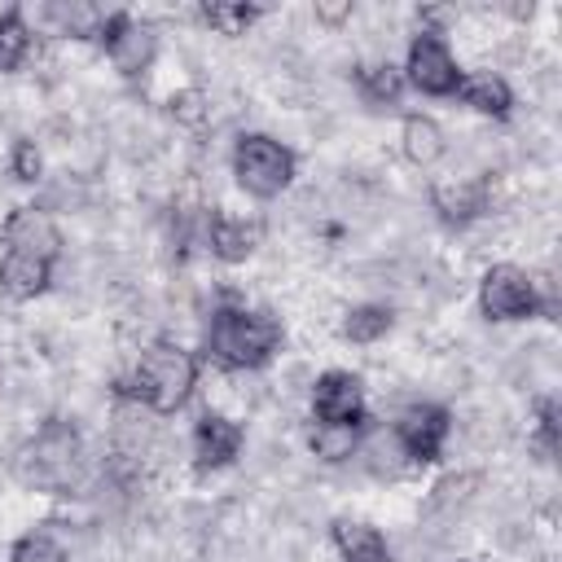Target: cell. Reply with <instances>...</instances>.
Wrapping results in <instances>:
<instances>
[{
  "instance_id": "cell-21",
  "label": "cell",
  "mask_w": 562,
  "mask_h": 562,
  "mask_svg": "<svg viewBox=\"0 0 562 562\" xmlns=\"http://www.w3.org/2000/svg\"><path fill=\"white\" fill-rule=\"evenodd\" d=\"M364 457H369V465H373L378 474H400L408 452H404V443H400L395 435H378V439H369Z\"/></svg>"
},
{
  "instance_id": "cell-24",
  "label": "cell",
  "mask_w": 562,
  "mask_h": 562,
  "mask_svg": "<svg viewBox=\"0 0 562 562\" xmlns=\"http://www.w3.org/2000/svg\"><path fill=\"white\" fill-rule=\"evenodd\" d=\"M250 18H255V9H250V4H206V22H211L215 31H224V35L246 31V26H250Z\"/></svg>"
},
{
  "instance_id": "cell-13",
  "label": "cell",
  "mask_w": 562,
  "mask_h": 562,
  "mask_svg": "<svg viewBox=\"0 0 562 562\" xmlns=\"http://www.w3.org/2000/svg\"><path fill=\"white\" fill-rule=\"evenodd\" d=\"M263 237V224L259 220H246V215H211V246L220 259H246Z\"/></svg>"
},
{
  "instance_id": "cell-22",
  "label": "cell",
  "mask_w": 562,
  "mask_h": 562,
  "mask_svg": "<svg viewBox=\"0 0 562 562\" xmlns=\"http://www.w3.org/2000/svg\"><path fill=\"white\" fill-rule=\"evenodd\" d=\"M26 44H31V40H26V26L9 13V18L0 22V70H13V66L26 57Z\"/></svg>"
},
{
  "instance_id": "cell-1",
  "label": "cell",
  "mask_w": 562,
  "mask_h": 562,
  "mask_svg": "<svg viewBox=\"0 0 562 562\" xmlns=\"http://www.w3.org/2000/svg\"><path fill=\"white\" fill-rule=\"evenodd\" d=\"M13 474L26 487L40 492H70L83 474V443L75 435V426L66 422H48L35 439H26L13 457Z\"/></svg>"
},
{
  "instance_id": "cell-3",
  "label": "cell",
  "mask_w": 562,
  "mask_h": 562,
  "mask_svg": "<svg viewBox=\"0 0 562 562\" xmlns=\"http://www.w3.org/2000/svg\"><path fill=\"white\" fill-rule=\"evenodd\" d=\"M281 342V325L268 312H241V307H224L211 321V351L224 364H263Z\"/></svg>"
},
{
  "instance_id": "cell-28",
  "label": "cell",
  "mask_w": 562,
  "mask_h": 562,
  "mask_svg": "<svg viewBox=\"0 0 562 562\" xmlns=\"http://www.w3.org/2000/svg\"><path fill=\"white\" fill-rule=\"evenodd\" d=\"M316 13H321L325 22H338V18H347V13H351V4H321Z\"/></svg>"
},
{
  "instance_id": "cell-11",
  "label": "cell",
  "mask_w": 562,
  "mask_h": 562,
  "mask_svg": "<svg viewBox=\"0 0 562 562\" xmlns=\"http://www.w3.org/2000/svg\"><path fill=\"white\" fill-rule=\"evenodd\" d=\"M114 448L127 461H140V457H149L158 448V426L140 404H123L114 413Z\"/></svg>"
},
{
  "instance_id": "cell-10",
  "label": "cell",
  "mask_w": 562,
  "mask_h": 562,
  "mask_svg": "<svg viewBox=\"0 0 562 562\" xmlns=\"http://www.w3.org/2000/svg\"><path fill=\"white\" fill-rule=\"evenodd\" d=\"M154 44L158 40H154L149 26L127 22V18H114L110 22V57H114V66L123 75H140L149 66V57H154Z\"/></svg>"
},
{
  "instance_id": "cell-20",
  "label": "cell",
  "mask_w": 562,
  "mask_h": 562,
  "mask_svg": "<svg viewBox=\"0 0 562 562\" xmlns=\"http://www.w3.org/2000/svg\"><path fill=\"white\" fill-rule=\"evenodd\" d=\"M312 448H316V457H325V461H342V457L356 452V426H316Z\"/></svg>"
},
{
  "instance_id": "cell-7",
  "label": "cell",
  "mask_w": 562,
  "mask_h": 562,
  "mask_svg": "<svg viewBox=\"0 0 562 562\" xmlns=\"http://www.w3.org/2000/svg\"><path fill=\"white\" fill-rule=\"evenodd\" d=\"M408 75H413V83H417L422 92H435V97H443V92H452V88L461 83L452 53H448L435 35L413 40V48H408Z\"/></svg>"
},
{
  "instance_id": "cell-9",
  "label": "cell",
  "mask_w": 562,
  "mask_h": 562,
  "mask_svg": "<svg viewBox=\"0 0 562 562\" xmlns=\"http://www.w3.org/2000/svg\"><path fill=\"white\" fill-rule=\"evenodd\" d=\"M316 417H321V426H356L360 382L351 373H325L316 382Z\"/></svg>"
},
{
  "instance_id": "cell-6",
  "label": "cell",
  "mask_w": 562,
  "mask_h": 562,
  "mask_svg": "<svg viewBox=\"0 0 562 562\" xmlns=\"http://www.w3.org/2000/svg\"><path fill=\"white\" fill-rule=\"evenodd\" d=\"M4 237H9V250H13V255H31V259H40V263H53V259L61 255V233H57V224H53L40 206L13 211Z\"/></svg>"
},
{
  "instance_id": "cell-8",
  "label": "cell",
  "mask_w": 562,
  "mask_h": 562,
  "mask_svg": "<svg viewBox=\"0 0 562 562\" xmlns=\"http://www.w3.org/2000/svg\"><path fill=\"white\" fill-rule=\"evenodd\" d=\"M443 435H448V413L443 408H430V404L408 408L400 417V426H395V439L404 443V452L408 457H422V461H430L439 452Z\"/></svg>"
},
{
  "instance_id": "cell-27",
  "label": "cell",
  "mask_w": 562,
  "mask_h": 562,
  "mask_svg": "<svg viewBox=\"0 0 562 562\" xmlns=\"http://www.w3.org/2000/svg\"><path fill=\"white\" fill-rule=\"evenodd\" d=\"M13 171H18V180H35V176H40V149H35L31 140L18 145V154H13Z\"/></svg>"
},
{
  "instance_id": "cell-14",
  "label": "cell",
  "mask_w": 562,
  "mask_h": 562,
  "mask_svg": "<svg viewBox=\"0 0 562 562\" xmlns=\"http://www.w3.org/2000/svg\"><path fill=\"white\" fill-rule=\"evenodd\" d=\"M44 281H48V263H40L31 255H13V250L4 255V263H0V290L4 294L31 299V294L44 290Z\"/></svg>"
},
{
  "instance_id": "cell-25",
  "label": "cell",
  "mask_w": 562,
  "mask_h": 562,
  "mask_svg": "<svg viewBox=\"0 0 562 562\" xmlns=\"http://www.w3.org/2000/svg\"><path fill=\"white\" fill-rule=\"evenodd\" d=\"M360 83H364V92H369L373 101H395V97H400V70H395V66H369V70L360 75Z\"/></svg>"
},
{
  "instance_id": "cell-19",
  "label": "cell",
  "mask_w": 562,
  "mask_h": 562,
  "mask_svg": "<svg viewBox=\"0 0 562 562\" xmlns=\"http://www.w3.org/2000/svg\"><path fill=\"white\" fill-rule=\"evenodd\" d=\"M342 329H347L351 342H373V338H382L391 329V312L386 307H356Z\"/></svg>"
},
{
  "instance_id": "cell-5",
  "label": "cell",
  "mask_w": 562,
  "mask_h": 562,
  "mask_svg": "<svg viewBox=\"0 0 562 562\" xmlns=\"http://www.w3.org/2000/svg\"><path fill=\"white\" fill-rule=\"evenodd\" d=\"M536 307V281L522 272V268H492L483 277V312L496 316V321H514V316H527Z\"/></svg>"
},
{
  "instance_id": "cell-18",
  "label": "cell",
  "mask_w": 562,
  "mask_h": 562,
  "mask_svg": "<svg viewBox=\"0 0 562 562\" xmlns=\"http://www.w3.org/2000/svg\"><path fill=\"white\" fill-rule=\"evenodd\" d=\"M461 97L474 110H483V114H505L509 110V88L496 75H470V79H461Z\"/></svg>"
},
{
  "instance_id": "cell-4",
  "label": "cell",
  "mask_w": 562,
  "mask_h": 562,
  "mask_svg": "<svg viewBox=\"0 0 562 562\" xmlns=\"http://www.w3.org/2000/svg\"><path fill=\"white\" fill-rule=\"evenodd\" d=\"M233 167H237L241 189H250L255 198H272V193H281V189L290 184V176H294V158H290V149H281V145L268 140V136H246V140L237 145Z\"/></svg>"
},
{
  "instance_id": "cell-12",
  "label": "cell",
  "mask_w": 562,
  "mask_h": 562,
  "mask_svg": "<svg viewBox=\"0 0 562 562\" xmlns=\"http://www.w3.org/2000/svg\"><path fill=\"white\" fill-rule=\"evenodd\" d=\"M237 448H241V430L228 417H211L206 413L198 422V430H193V457L202 465H224V461L237 457Z\"/></svg>"
},
{
  "instance_id": "cell-15",
  "label": "cell",
  "mask_w": 562,
  "mask_h": 562,
  "mask_svg": "<svg viewBox=\"0 0 562 562\" xmlns=\"http://www.w3.org/2000/svg\"><path fill=\"white\" fill-rule=\"evenodd\" d=\"M435 206L448 220H470L474 211H483V184L479 180H439L435 184Z\"/></svg>"
},
{
  "instance_id": "cell-16",
  "label": "cell",
  "mask_w": 562,
  "mask_h": 562,
  "mask_svg": "<svg viewBox=\"0 0 562 562\" xmlns=\"http://www.w3.org/2000/svg\"><path fill=\"white\" fill-rule=\"evenodd\" d=\"M334 540H338V549H342L351 562H382V558H386L382 536H378L373 527H364V522H338V527H334Z\"/></svg>"
},
{
  "instance_id": "cell-2",
  "label": "cell",
  "mask_w": 562,
  "mask_h": 562,
  "mask_svg": "<svg viewBox=\"0 0 562 562\" xmlns=\"http://www.w3.org/2000/svg\"><path fill=\"white\" fill-rule=\"evenodd\" d=\"M193 356L171 347V342H154L140 351L136 360V373H132V395L154 408V413H171L189 400V386H193Z\"/></svg>"
},
{
  "instance_id": "cell-26",
  "label": "cell",
  "mask_w": 562,
  "mask_h": 562,
  "mask_svg": "<svg viewBox=\"0 0 562 562\" xmlns=\"http://www.w3.org/2000/svg\"><path fill=\"white\" fill-rule=\"evenodd\" d=\"M13 562H66V553H61L48 536H26V540L13 549Z\"/></svg>"
},
{
  "instance_id": "cell-17",
  "label": "cell",
  "mask_w": 562,
  "mask_h": 562,
  "mask_svg": "<svg viewBox=\"0 0 562 562\" xmlns=\"http://www.w3.org/2000/svg\"><path fill=\"white\" fill-rule=\"evenodd\" d=\"M404 154H408V162L430 167V162L443 154V132H439V123H430V119H408V123H404Z\"/></svg>"
},
{
  "instance_id": "cell-23",
  "label": "cell",
  "mask_w": 562,
  "mask_h": 562,
  "mask_svg": "<svg viewBox=\"0 0 562 562\" xmlns=\"http://www.w3.org/2000/svg\"><path fill=\"white\" fill-rule=\"evenodd\" d=\"M48 18H53V22H61L70 35H88V31L101 22V13H97V9H88V4H48Z\"/></svg>"
}]
</instances>
